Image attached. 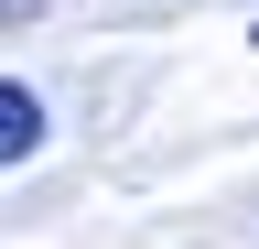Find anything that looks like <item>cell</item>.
Wrapping results in <instances>:
<instances>
[{
  "label": "cell",
  "instance_id": "6da1fadb",
  "mask_svg": "<svg viewBox=\"0 0 259 249\" xmlns=\"http://www.w3.org/2000/svg\"><path fill=\"white\" fill-rule=\"evenodd\" d=\"M22 152H44V98H32L22 76H0V173H11Z\"/></svg>",
  "mask_w": 259,
  "mask_h": 249
},
{
  "label": "cell",
  "instance_id": "7a4b0ae2",
  "mask_svg": "<svg viewBox=\"0 0 259 249\" xmlns=\"http://www.w3.org/2000/svg\"><path fill=\"white\" fill-rule=\"evenodd\" d=\"M22 11H44V0H0V33H11V22H22Z\"/></svg>",
  "mask_w": 259,
  "mask_h": 249
}]
</instances>
